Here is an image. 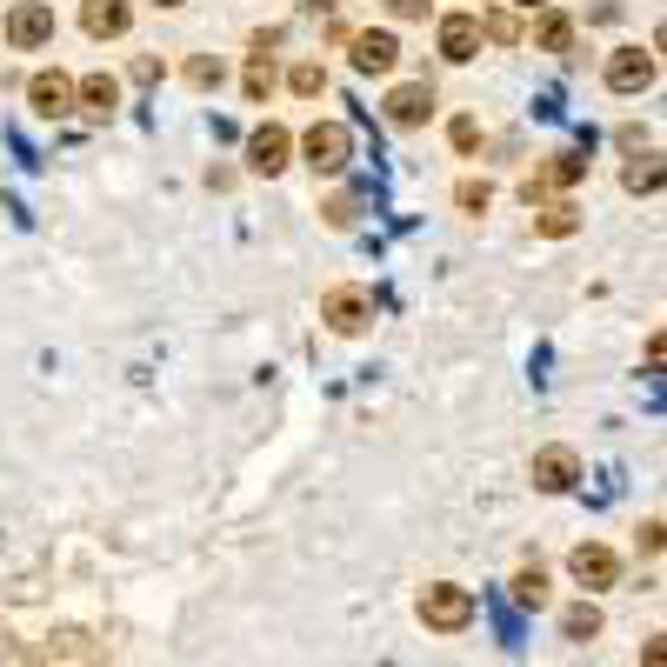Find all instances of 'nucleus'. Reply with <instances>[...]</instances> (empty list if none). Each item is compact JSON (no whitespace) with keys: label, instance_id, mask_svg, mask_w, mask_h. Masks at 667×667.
Instances as JSON below:
<instances>
[{"label":"nucleus","instance_id":"nucleus-1","mask_svg":"<svg viewBox=\"0 0 667 667\" xmlns=\"http://www.w3.org/2000/svg\"><path fill=\"white\" fill-rule=\"evenodd\" d=\"M421 621H428L434 635H461V628L474 621V595L441 581V588H428V595H421Z\"/></svg>","mask_w":667,"mask_h":667},{"label":"nucleus","instance_id":"nucleus-2","mask_svg":"<svg viewBox=\"0 0 667 667\" xmlns=\"http://www.w3.org/2000/svg\"><path fill=\"white\" fill-rule=\"evenodd\" d=\"M347 154H354V140H347V127H307V167L314 174H341L347 167Z\"/></svg>","mask_w":667,"mask_h":667},{"label":"nucleus","instance_id":"nucleus-3","mask_svg":"<svg viewBox=\"0 0 667 667\" xmlns=\"http://www.w3.org/2000/svg\"><path fill=\"white\" fill-rule=\"evenodd\" d=\"M47 33H53V7H40V0L13 7V20H7V40H13V47H40Z\"/></svg>","mask_w":667,"mask_h":667},{"label":"nucleus","instance_id":"nucleus-4","mask_svg":"<svg viewBox=\"0 0 667 667\" xmlns=\"http://www.w3.org/2000/svg\"><path fill=\"white\" fill-rule=\"evenodd\" d=\"M648 80H655V60H648L641 47H621V53L608 60V87H615V94H635V87H648Z\"/></svg>","mask_w":667,"mask_h":667},{"label":"nucleus","instance_id":"nucleus-5","mask_svg":"<svg viewBox=\"0 0 667 667\" xmlns=\"http://www.w3.org/2000/svg\"><path fill=\"white\" fill-rule=\"evenodd\" d=\"M394 60H401L394 33H354V67H361V73H388Z\"/></svg>","mask_w":667,"mask_h":667},{"label":"nucleus","instance_id":"nucleus-6","mask_svg":"<svg viewBox=\"0 0 667 667\" xmlns=\"http://www.w3.org/2000/svg\"><path fill=\"white\" fill-rule=\"evenodd\" d=\"M534 488H548V494L575 488V454H568V448H541V454H534Z\"/></svg>","mask_w":667,"mask_h":667},{"label":"nucleus","instance_id":"nucleus-7","mask_svg":"<svg viewBox=\"0 0 667 667\" xmlns=\"http://www.w3.org/2000/svg\"><path fill=\"white\" fill-rule=\"evenodd\" d=\"M474 47H481V20H468V13L441 20V53L448 60H474Z\"/></svg>","mask_w":667,"mask_h":667},{"label":"nucleus","instance_id":"nucleus-8","mask_svg":"<svg viewBox=\"0 0 667 667\" xmlns=\"http://www.w3.org/2000/svg\"><path fill=\"white\" fill-rule=\"evenodd\" d=\"M568 568H575L581 588H615V555H608V548H575Z\"/></svg>","mask_w":667,"mask_h":667},{"label":"nucleus","instance_id":"nucleus-9","mask_svg":"<svg viewBox=\"0 0 667 667\" xmlns=\"http://www.w3.org/2000/svg\"><path fill=\"white\" fill-rule=\"evenodd\" d=\"M428 107H434V94H428V80H408V87H394V100H388V114H394L401 127H414V120H428Z\"/></svg>","mask_w":667,"mask_h":667},{"label":"nucleus","instance_id":"nucleus-10","mask_svg":"<svg viewBox=\"0 0 667 667\" xmlns=\"http://www.w3.org/2000/svg\"><path fill=\"white\" fill-rule=\"evenodd\" d=\"M247 160H254L261 174H281V167H287V134H281V127H261V134L247 140Z\"/></svg>","mask_w":667,"mask_h":667},{"label":"nucleus","instance_id":"nucleus-11","mask_svg":"<svg viewBox=\"0 0 667 667\" xmlns=\"http://www.w3.org/2000/svg\"><path fill=\"white\" fill-rule=\"evenodd\" d=\"M33 107H40L47 120H53V114H67V107H73V80H60V73H40V80H33Z\"/></svg>","mask_w":667,"mask_h":667},{"label":"nucleus","instance_id":"nucleus-12","mask_svg":"<svg viewBox=\"0 0 667 667\" xmlns=\"http://www.w3.org/2000/svg\"><path fill=\"white\" fill-rule=\"evenodd\" d=\"M327 321H334L341 334H354V327L367 321V301H361V294H327Z\"/></svg>","mask_w":667,"mask_h":667},{"label":"nucleus","instance_id":"nucleus-13","mask_svg":"<svg viewBox=\"0 0 667 667\" xmlns=\"http://www.w3.org/2000/svg\"><path fill=\"white\" fill-rule=\"evenodd\" d=\"M127 27V7L120 0H94L87 7V33H120Z\"/></svg>","mask_w":667,"mask_h":667},{"label":"nucleus","instance_id":"nucleus-14","mask_svg":"<svg viewBox=\"0 0 667 667\" xmlns=\"http://www.w3.org/2000/svg\"><path fill=\"white\" fill-rule=\"evenodd\" d=\"M561 628H568V641H595V635H601V608H588V601H581V608H568V621H561Z\"/></svg>","mask_w":667,"mask_h":667},{"label":"nucleus","instance_id":"nucleus-15","mask_svg":"<svg viewBox=\"0 0 667 667\" xmlns=\"http://www.w3.org/2000/svg\"><path fill=\"white\" fill-rule=\"evenodd\" d=\"M80 100H87V107H94V114H107V107H114V100H120V87H114V80H107V73H94V80H87V87H80Z\"/></svg>","mask_w":667,"mask_h":667},{"label":"nucleus","instance_id":"nucleus-16","mask_svg":"<svg viewBox=\"0 0 667 667\" xmlns=\"http://www.w3.org/2000/svg\"><path fill=\"white\" fill-rule=\"evenodd\" d=\"M514 601H528V608H541V601H548V575H541V568H528V575L514 581Z\"/></svg>","mask_w":667,"mask_h":667},{"label":"nucleus","instance_id":"nucleus-17","mask_svg":"<svg viewBox=\"0 0 667 667\" xmlns=\"http://www.w3.org/2000/svg\"><path fill=\"white\" fill-rule=\"evenodd\" d=\"M541 47H555V53L568 47V20H561V13H548V20H541Z\"/></svg>","mask_w":667,"mask_h":667},{"label":"nucleus","instance_id":"nucleus-18","mask_svg":"<svg viewBox=\"0 0 667 667\" xmlns=\"http://www.w3.org/2000/svg\"><path fill=\"white\" fill-rule=\"evenodd\" d=\"M628 187H661V167H655V160H648V167L635 160V167H628Z\"/></svg>","mask_w":667,"mask_h":667},{"label":"nucleus","instance_id":"nucleus-19","mask_svg":"<svg viewBox=\"0 0 667 667\" xmlns=\"http://www.w3.org/2000/svg\"><path fill=\"white\" fill-rule=\"evenodd\" d=\"M294 94H321V67H294Z\"/></svg>","mask_w":667,"mask_h":667},{"label":"nucleus","instance_id":"nucleus-20","mask_svg":"<svg viewBox=\"0 0 667 667\" xmlns=\"http://www.w3.org/2000/svg\"><path fill=\"white\" fill-rule=\"evenodd\" d=\"M388 7H394V13H401V20H414V13H421V7H428V0H388Z\"/></svg>","mask_w":667,"mask_h":667},{"label":"nucleus","instance_id":"nucleus-21","mask_svg":"<svg viewBox=\"0 0 667 667\" xmlns=\"http://www.w3.org/2000/svg\"><path fill=\"white\" fill-rule=\"evenodd\" d=\"M521 7H541V0H521Z\"/></svg>","mask_w":667,"mask_h":667}]
</instances>
